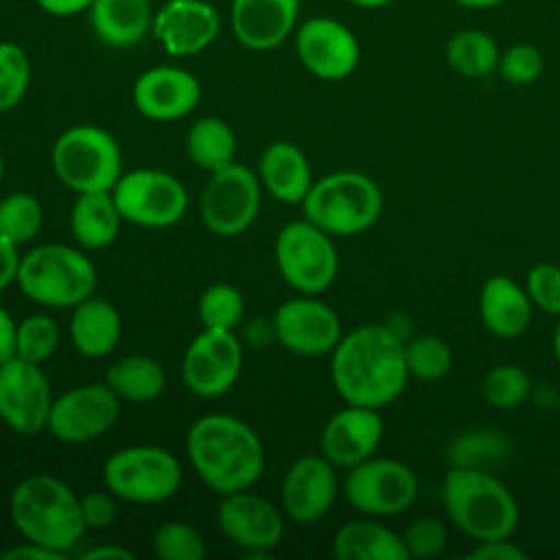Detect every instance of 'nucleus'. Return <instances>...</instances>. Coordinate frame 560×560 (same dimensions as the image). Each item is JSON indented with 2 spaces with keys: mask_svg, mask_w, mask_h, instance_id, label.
<instances>
[{
  "mask_svg": "<svg viewBox=\"0 0 560 560\" xmlns=\"http://www.w3.org/2000/svg\"><path fill=\"white\" fill-rule=\"evenodd\" d=\"M481 394L494 409H516L529 398L532 381L523 368L514 363H501L486 372Z\"/></svg>",
  "mask_w": 560,
  "mask_h": 560,
  "instance_id": "nucleus-36",
  "label": "nucleus"
},
{
  "mask_svg": "<svg viewBox=\"0 0 560 560\" xmlns=\"http://www.w3.org/2000/svg\"><path fill=\"white\" fill-rule=\"evenodd\" d=\"M217 523L234 545L247 549V558L267 556L284 532L280 510L249 488L221 494Z\"/></svg>",
  "mask_w": 560,
  "mask_h": 560,
  "instance_id": "nucleus-17",
  "label": "nucleus"
},
{
  "mask_svg": "<svg viewBox=\"0 0 560 560\" xmlns=\"http://www.w3.org/2000/svg\"><path fill=\"white\" fill-rule=\"evenodd\" d=\"M300 206L304 219L330 236H354L378 221L383 192L365 173L335 171L313 182Z\"/></svg>",
  "mask_w": 560,
  "mask_h": 560,
  "instance_id": "nucleus-6",
  "label": "nucleus"
},
{
  "mask_svg": "<svg viewBox=\"0 0 560 560\" xmlns=\"http://www.w3.org/2000/svg\"><path fill=\"white\" fill-rule=\"evenodd\" d=\"M186 453L201 481L217 494L252 488L265 468L258 433L236 416L206 413L192 422Z\"/></svg>",
  "mask_w": 560,
  "mask_h": 560,
  "instance_id": "nucleus-2",
  "label": "nucleus"
},
{
  "mask_svg": "<svg viewBox=\"0 0 560 560\" xmlns=\"http://www.w3.org/2000/svg\"><path fill=\"white\" fill-rule=\"evenodd\" d=\"M52 394L39 363L13 357L0 363V420L24 435L48 427Z\"/></svg>",
  "mask_w": 560,
  "mask_h": 560,
  "instance_id": "nucleus-15",
  "label": "nucleus"
},
{
  "mask_svg": "<svg viewBox=\"0 0 560 560\" xmlns=\"http://www.w3.org/2000/svg\"><path fill=\"white\" fill-rule=\"evenodd\" d=\"M260 208V182L252 168L232 162L212 171L199 199L203 225L219 236L245 232Z\"/></svg>",
  "mask_w": 560,
  "mask_h": 560,
  "instance_id": "nucleus-12",
  "label": "nucleus"
},
{
  "mask_svg": "<svg viewBox=\"0 0 560 560\" xmlns=\"http://www.w3.org/2000/svg\"><path fill=\"white\" fill-rule=\"evenodd\" d=\"M302 0H230V28L236 42L254 52H267L293 37Z\"/></svg>",
  "mask_w": 560,
  "mask_h": 560,
  "instance_id": "nucleus-23",
  "label": "nucleus"
},
{
  "mask_svg": "<svg viewBox=\"0 0 560 560\" xmlns=\"http://www.w3.org/2000/svg\"><path fill=\"white\" fill-rule=\"evenodd\" d=\"M20 291L50 308H74L94 295L96 269L92 260L77 247L61 243L35 245L20 258Z\"/></svg>",
  "mask_w": 560,
  "mask_h": 560,
  "instance_id": "nucleus-5",
  "label": "nucleus"
},
{
  "mask_svg": "<svg viewBox=\"0 0 560 560\" xmlns=\"http://www.w3.org/2000/svg\"><path fill=\"white\" fill-rule=\"evenodd\" d=\"M120 328L118 311L103 298L90 295L72 308L70 339L83 357H107L118 346Z\"/></svg>",
  "mask_w": 560,
  "mask_h": 560,
  "instance_id": "nucleus-28",
  "label": "nucleus"
},
{
  "mask_svg": "<svg viewBox=\"0 0 560 560\" xmlns=\"http://www.w3.org/2000/svg\"><path fill=\"white\" fill-rule=\"evenodd\" d=\"M122 214L112 190L79 192L70 212V232L88 249L109 247L120 232Z\"/></svg>",
  "mask_w": 560,
  "mask_h": 560,
  "instance_id": "nucleus-29",
  "label": "nucleus"
},
{
  "mask_svg": "<svg viewBox=\"0 0 560 560\" xmlns=\"http://www.w3.org/2000/svg\"><path fill=\"white\" fill-rule=\"evenodd\" d=\"M44 223V208L28 192H11L0 199V236L22 245L37 236Z\"/></svg>",
  "mask_w": 560,
  "mask_h": 560,
  "instance_id": "nucleus-34",
  "label": "nucleus"
},
{
  "mask_svg": "<svg viewBox=\"0 0 560 560\" xmlns=\"http://www.w3.org/2000/svg\"><path fill=\"white\" fill-rule=\"evenodd\" d=\"M525 291L536 308L560 315V267L553 262H536L525 276Z\"/></svg>",
  "mask_w": 560,
  "mask_h": 560,
  "instance_id": "nucleus-43",
  "label": "nucleus"
},
{
  "mask_svg": "<svg viewBox=\"0 0 560 560\" xmlns=\"http://www.w3.org/2000/svg\"><path fill=\"white\" fill-rule=\"evenodd\" d=\"M241 343L232 330L203 328L184 352L182 376L192 394L214 398L232 389L241 374Z\"/></svg>",
  "mask_w": 560,
  "mask_h": 560,
  "instance_id": "nucleus-16",
  "label": "nucleus"
},
{
  "mask_svg": "<svg viewBox=\"0 0 560 560\" xmlns=\"http://www.w3.org/2000/svg\"><path fill=\"white\" fill-rule=\"evenodd\" d=\"M57 346H59V326L52 317L44 313H35L18 324L15 357L42 365L46 359L52 357Z\"/></svg>",
  "mask_w": 560,
  "mask_h": 560,
  "instance_id": "nucleus-39",
  "label": "nucleus"
},
{
  "mask_svg": "<svg viewBox=\"0 0 560 560\" xmlns=\"http://www.w3.org/2000/svg\"><path fill=\"white\" fill-rule=\"evenodd\" d=\"M153 551L162 560H201L206 556V540L190 523L166 521L153 534Z\"/></svg>",
  "mask_w": 560,
  "mask_h": 560,
  "instance_id": "nucleus-40",
  "label": "nucleus"
},
{
  "mask_svg": "<svg viewBox=\"0 0 560 560\" xmlns=\"http://www.w3.org/2000/svg\"><path fill=\"white\" fill-rule=\"evenodd\" d=\"M52 171L74 192L114 190L122 175V155L116 138L94 125L66 129L50 151Z\"/></svg>",
  "mask_w": 560,
  "mask_h": 560,
  "instance_id": "nucleus-7",
  "label": "nucleus"
},
{
  "mask_svg": "<svg viewBox=\"0 0 560 560\" xmlns=\"http://www.w3.org/2000/svg\"><path fill=\"white\" fill-rule=\"evenodd\" d=\"M15 339H18V324L13 322L11 313L0 306V363L15 357Z\"/></svg>",
  "mask_w": 560,
  "mask_h": 560,
  "instance_id": "nucleus-49",
  "label": "nucleus"
},
{
  "mask_svg": "<svg viewBox=\"0 0 560 560\" xmlns=\"http://www.w3.org/2000/svg\"><path fill=\"white\" fill-rule=\"evenodd\" d=\"M276 262L282 278L300 293L326 291L339 271L330 234L308 219L289 221L276 236Z\"/></svg>",
  "mask_w": 560,
  "mask_h": 560,
  "instance_id": "nucleus-9",
  "label": "nucleus"
},
{
  "mask_svg": "<svg viewBox=\"0 0 560 560\" xmlns=\"http://www.w3.org/2000/svg\"><path fill=\"white\" fill-rule=\"evenodd\" d=\"M151 0H94L88 18L92 33L112 48L140 44L153 24Z\"/></svg>",
  "mask_w": 560,
  "mask_h": 560,
  "instance_id": "nucleus-25",
  "label": "nucleus"
},
{
  "mask_svg": "<svg viewBox=\"0 0 560 560\" xmlns=\"http://www.w3.org/2000/svg\"><path fill=\"white\" fill-rule=\"evenodd\" d=\"M245 311L243 295L236 287L228 282L210 284L201 298H199V322L203 328H221V330H234V326L241 322Z\"/></svg>",
  "mask_w": 560,
  "mask_h": 560,
  "instance_id": "nucleus-38",
  "label": "nucleus"
},
{
  "mask_svg": "<svg viewBox=\"0 0 560 560\" xmlns=\"http://www.w3.org/2000/svg\"><path fill=\"white\" fill-rule=\"evenodd\" d=\"M103 481L116 499L160 503L179 490L182 464L171 451L160 446H125L107 457Z\"/></svg>",
  "mask_w": 560,
  "mask_h": 560,
  "instance_id": "nucleus-8",
  "label": "nucleus"
},
{
  "mask_svg": "<svg viewBox=\"0 0 560 560\" xmlns=\"http://www.w3.org/2000/svg\"><path fill=\"white\" fill-rule=\"evenodd\" d=\"M188 158L208 173L234 162L236 136L232 127L217 116L197 118L186 133Z\"/></svg>",
  "mask_w": 560,
  "mask_h": 560,
  "instance_id": "nucleus-32",
  "label": "nucleus"
},
{
  "mask_svg": "<svg viewBox=\"0 0 560 560\" xmlns=\"http://www.w3.org/2000/svg\"><path fill=\"white\" fill-rule=\"evenodd\" d=\"M81 516L88 529H103L116 518V497L107 490H92L79 499Z\"/></svg>",
  "mask_w": 560,
  "mask_h": 560,
  "instance_id": "nucleus-44",
  "label": "nucleus"
},
{
  "mask_svg": "<svg viewBox=\"0 0 560 560\" xmlns=\"http://www.w3.org/2000/svg\"><path fill=\"white\" fill-rule=\"evenodd\" d=\"M551 350H553V359H556V363L560 365V315H558V322H556V328H553Z\"/></svg>",
  "mask_w": 560,
  "mask_h": 560,
  "instance_id": "nucleus-53",
  "label": "nucleus"
},
{
  "mask_svg": "<svg viewBox=\"0 0 560 560\" xmlns=\"http://www.w3.org/2000/svg\"><path fill=\"white\" fill-rule=\"evenodd\" d=\"M273 332L289 352L300 357L328 354L343 335L335 308L306 293L304 298H293L278 306Z\"/></svg>",
  "mask_w": 560,
  "mask_h": 560,
  "instance_id": "nucleus-18",
  "label": "nucleus"
},
{
  "mask_svg": "<svg viewBox=\"0 0 560 560\" xmlns=\"http://www.w3.org/2000/svg\"><path fill=\"white\" fill-rule=\"evenodd\" d=\"M131 98L136 109L158 122L188 116L201 101L199 79L179 66H153L138 74Z\"/></svg>",
  "mask_w": 560,
  "mask_h": 560,
  "instance_id": "nucleus-21",
  "label": "nucleus"
},
{
  "mask_svg": "<svg viewBox=\"0 0 560 560\" xmlns=\"http://www.w3.org/2000/svg\"><path fill=\"white\" fill-rule=\"evenodd\" d=\"M31 85V61L26 50L15 42H0V112L22 103Z\"/></svg>",
  "mask_w": 560,
  "mask_h": 560,
  "instance_id": "nucleus-37",
  "label": "nucleus"
},
{
  "mask_svg": "<svg viewBox=\"0 0 560 560\" xmlns=\"http://www.w3.org/2000/svg\"><path fill=\"white\" fill-rule=\"evenodd\" d=\"M9 514L26 540L66 556L88 529L79 497L68 483L46 472L28 475L13 488Z\"/></svg>",
  "mask_w": 560,
  "mask_h": 560,
  "instance_id": "nucleus-4",
  "label": "nucleus"
},
{
  "mask_svg": "<svg viewBox=\"0 0 560 560\" xmlns=\"http://www.w3.org/2000/svg\"><path fill=\"white\" fill-rule=\"evenodd\" d=\"M510 453L508 438L497 429H468L457 433L446 451L451 466L490 470Z\"/></svg>",
  "mask_w": 560,
  "mask_h": 560,
  "instance_id": "nucleus-33",
  "label": "nucleus"
},
{
  "mask_svg": "<svg viewBox=\"0 0 560 560\" xmlns=\"http://www.w3.org/2000/svg\"><path fill=\"white\" fill-rule=\"evenodd\" d=\"M343 494L348 503L365 516H398L413 505L418 497V477L400 459L372 455L348 468Z\"/></svg>",
  "mask_w": 560,
  "mask_h": 560,
  "instance_id": "nucleus-10",
  "label": "nucleus"
},
{
  "mask_svg": "<svg viewBox=\"0 0 560 560\" xmlns=\"http://www.w3.org/2000/svg\"><path fill=\"white\" fill-rule=\"evenodd\" d=\"M105 383L122 400L151 402L164 392L166 372L149 354H127L109 365Z\"/></svg>",
  "mask_w": 560,
  "mask_h": 560,
  "instance_id": "nucleus-30",
  "label": "nucleus"
},
{
  "mask_svg": "<svg viewBox=\"0 0 560 560\" xmlns=\"http://www.w3.org/2000/svg\"><path fill=\"white\" fill-rule=\"evenodd\" d=\"M532 300L514 278L494 273L479 291V317L483 326L501 339L521 337L532 324Z\"/></svg>",
  "mask_w": 560,
  "mask_h": 560,
  "instance_id": "nucleus-24",
  "label": "nucleus"
},
{
  "mask_svg": "<svg viewBox=\"0 0 560 560\" xmlns=\"http://www.w3.org/2000/svg\"><path fill=\"white\" fill-rule=\"evenodd\" d=\"M383 431L378 409L348 402L326 420L319 435V453L337 468H352L376 453Z\"/></svg>",
  "mask_w": 560,
  "mask_h": 560,
  "instance_id": "nucleus-22",
  "label": "nucleus"
},
{
  "mask_svg": "<svg viewBox=\"0 0 560 560\" xmlns=\"http://www.w3.org/2000/svg\"><path fill=\"white\" fill-rule=\"evenodd\" d=\"M455 2L457 7H464V9H472V11H486V9H497L510 0H451Z\"/></svg>",
  "mask_w": 560,
  "mask_h": 560,
  "instance_id": "nucleus-51",
  "label": "nucleus"
},
{
  "mask_svg": "<svg viewBox=\"0 0 560 560\" xmlns=\"http://www.w3.org/2000/svg\"><path fill=\"white\" fill-rule=\"evenodd\" d=\"M337 560H409L400 534L372 518L343 523L332 536Z\"/></svg>",
  "mask_w": 560,
  "mask_h": 560,
  "instance_id": "nucleus-27",
  "label": "nucleus"
},
{
  "mask_svg": "<svg viewBox=\"0 0 560 560\" xmlns=\"http://www.w3.org/2000/svg\"><path fill=\"white\" fill-rule=\"evenodd\" d=\"M440 497L448 521L475 542L512 538L518 525L521 512L512 490L490 470L451 466Z\"/></svg>",
  "mask_w": 560,
  "mask_h": 560,
  "instance_id": "nucleus-3",
  "label": "nucleus"
},
{
  "mask_svg": "<svg viewBox=\"0 0 560 560\" xmlns=\"http://www.w3.org/2000/svg\"><path fill=\"white\" fill-rule=\"evenodd\" d=\"M118 400L107 383L77 385L52 398L46 429L59 442H92L114 427L120 411Z\"/></svg>",
  "mask_w": 560,
  "mask_h": 560,
  "instance_id": "nucleus-14",
  "label": "nucleus"
},
{
  "mask_svg": "<svg viewBox=\"0 0 560 560\" xmlns=\"http://www.w3.org/2000/svg\"><path fill=\"white\" fill-rule=\"evenodd\" d=\"M346 2H350V4H352V7H357V9L376 11V9H385V7L394 4L396 0H346Z\"/></svg>",
  "mask_w": 560,
  "mask_h": 560,
  "instance_id": "nucleus-52",
  "label": "nucleus"
},
{
  "mask_svg": "<svg viewBox=\"0 0 560 560\" xmlns=\"http://www.w3.org/2000/svg\"><path fill=\"white\" fill-rule=\"evenodd\" d=\"M545 70V57L532 42H514L499 52L497 72L512 85H529L540 79Z\"/></svg>",
  "mask_w": 560,
  "mask_h": 560,
  "instance_id": "nucleus-41",
  "label": "nucleus"
},
{
  "mask_svg": "<svg viewBox=\"0 0 560 560\" xmlns=\"http://www.w3.org/2000/svg\"><path fill=\"white\" fill-rule=\"evenodd\" d=\"M499 52L497 39L481 28H459L444 46L446 66L466 79H483L497 72Z\"/></svg>",
  "mask_w": 560,
  "mask_h": 560,
  "instance_id": "nucleus-31",
  "label": "nucleus"
},
{
  "mask_svg": "<svg viewBox=\"0 0 560 560\" xmlns=\"http://www.w3.org/2000/svg\"><path fill=\"white\" fill-rule=\"evenodd\" d=\"M94 0H35V4L52 18H72L88 13Z\"/></svg>",
  "mask_w": 560,
  "mask_h": 560,
  "instance_id": "nucleus-48",
  "label": "nucleus"
},
{
  "mask_svg": "<svg viewBox=\"0 0 560 560\" xmlns=\"http://www.w3.org/2000/svg\"><path fill=\"white\" fill-rule=\"evenodd\" d=\"M0 558H2V560H63L66 553L26 540V542H20V545H15V547L4 549V551L0 553Z\"/></svg>",
  "mask_w": 560,
  "mask_h": 560,
  "instance_id": "nucleus-46",
  "label": "nucleus"
},
{
  "mask_svg": "<svg viewBox=\"0 0 560 560\" xmlns=\"http://www.w3.org/2000/svg\"><path fill=\"white\" fill-rule=\"evenodd\" d=\"M221 15L208 0H166L153 13L151 35L171 57H192L214 44Z\"/></svg>",
  "mask_w": 560,
  "mask_h": 560,
  "instance_id": "nucleus-19",
  "label": "nucleus"
},
{
  "mask_svg": "<svg viewBox=\"0 0 560 560\" xmlns=\"http://www.w3.org/2000/svg\"><path fill=\"white\" fill-rule=\"evenodd\" d=\"M258 177L267 192L282 203H302L313 186L306 155L289 140H276L265 147L258 162Z\"/></svg>",
  "mask_w": 560,
  "mask_h": 560,
  "instance_id": "nucleus-26",
  "label": "nucleus"
},
{
  "mask_svg": "<svg viewBox=\"0 0 560 560\" xmlns=\"http://www.w3.org/2000/svg\"><path fill=\"white\" fill-rule=\"evenodd\" d=\"M402 545L407 549L409 560L411 558H435L444 551L446 542H448V534L442 521L433 518V516H420L416 521H411L405 532L400 534Z\"/></svg>",
  "mask_w": 560,
  "mask_h": 560,
  "instance_id": "nucleus-42",
  "label": "nucleus"
},
{
  "mask_svg": "<svg viewBox=\"0 0 560 560\" xmlns=\"http://www.w3.org/2000/svg\"><path fill=\"white\" fill-rule=\"evenodd\" d=\"M2 175H4V158L0 153V179H2Z\"/></svg>",
  "mask_w": 560,
  "mask_h": 560,
  "instance_id": "nucleus-54",
  "label": "nucleus"
},
{
  "mask_svg": "<svg viewBox=\"0 0 560 560\" xmlns=\"http://www.w3.org/2000/svg\"><path fill=\"white\" fill-rule=\"evenodd\" d=\"M293 48L302 68L322 81H343L361 61L354 31L332 15L302 20L293 31Z\"/></svg>",
  "mask_w": 560,
  "mask_h": 560,
  "instance_id": "nucleus-13",
  "label": "nucleus"
},
{
  "mask_svg": "<svg viewBox=\"0 0 560 560\" xmlns=\"http://www.w3.org/2000/svg\"><path fill=\"white\" fill-rule=\"evenodd\" d=\"M112 195L122 219L140 228H171L188 208L184 184L175 175L158 168L122 173Z\"/></svg>",
  "mask_w": 560,
  "mask_h": 560,
  "instance_id": "nucleus-11",
  "label": "nucleus"
},
{
  "mask_svg": "<svg viewBox=\"0 0 560 560\" xmlns=\"http://www.w3.org/2000/svg\"><path fill=\"white\" fill-rule=\"evenodd\" d=\"M527 553L510 538H494V540H481L477 542L466 558L475 560H523Z\"/></svg>",
  "mask_w": 560,
  "mask_h": 560,
  "instance_id": "nucleus-45",
  "label": "nucleus"
},
{
  "mask_svg": "<svg viewBox=\"0 0 560 560\" xmlns=\"http://www.w3.org/2000/svg\"><path fill=\"white\" fill-rule=\"evenodd\" d=\"M20 258L22 256L18 252V245L0 236V291L7 289L11 282H15Z\"/></svg>",
  "mask_w": 560,
  "mask_h": 560,
  "instance_id": "nucleus-47",
  "label": "nucleus"
},
{
  "mask_svg": "<svg viewBox=\"0 0 560 560\" xmlns=\"http://www.w3.org/2000/svg\"><path fill=\"white\" fill-rule=\"evenodd\" d=\"M81 558L83 560H98V558H125V560H131L133 551L125 549L120 545H96V547L83 551Z\"/></svg>",
  "mask_w": 560,
  "mask_h": 560,
  "instance_id": "nucleus-50",
  "label": "nucleus"
},
{
  "mask_svg": "<svg viewBox=\"0 0 560 560\" xmlns=\"http://www.w3.org/2000/svg\"><path fill=\"white\" fill-rule=\"evenodd\" d=\"M335 468L322 453L300 455L291 462L280 486L282 510L291 521L308 525L332 508L339 490Z\"/></svg>",
  "mask_w": 560,
  "mask_h": 560,
  "instance_id": "nucleus-20",
  "label": "nucleus"
},
{
  "mask_svg": "<svg viewBox=\"0 0 560 560\" xmlns=\"http://www.w3.org/2000/svg\"><path fill=\"white\" fill-rule=\"evenodd\" d=\"M407 372L420 381H440L453 368L451 346L435 335H418L405 341Z\"/></svg>",
  "mask_w": 560,
  "mask_h": 560,
  "instance_id": "nucleus-35",
  "label": "nucleus"
},
{
  "mask_svg": "<svg viewBox=\"0 0 560 560\" xmlns=\"http://www.w3.org/2000/svg\"><path fill=\"white\" fill-rule=\"evenodd\" d=\"M330 378L346 402L374 409L394 402L409 381L405 339L387 324L352 328L330 352Z\"/></svg>",
  "mask_w": 560,
  "mask_h": 560,
  "instance_id": "nucleus-1",
  "label": "nucleus"
}]
</instances>
